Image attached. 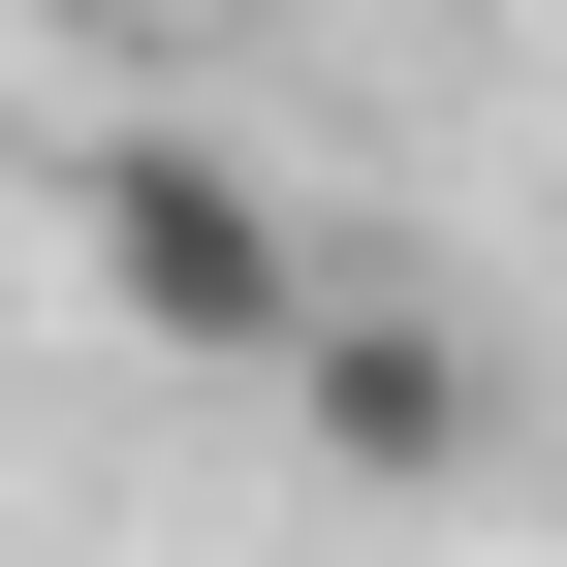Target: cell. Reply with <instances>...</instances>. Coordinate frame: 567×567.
Segmentation results:
<instances>
[{
  "label": "cell",
  "mask_w": 567,
  "mask_h": 567,
  "mask_svg": "<svg viewBox=\"0 0 567 567\" xmlns=\"http://www.w3.org/2000/svg\"><path fill=\"white\" fill-rule=\"evenodd\" d=\"M284 410H316V473H347V505H473V473H505V347H473L442 284H379V252L316 284Z\"/></svg>",
  "instance_id": "obj_2"
},
{
  "label": "cell",
  "mask_w": 567,
  "mask_h": 567,
  "mask_svg": "<svg viewBox=\"0 0 567 567\" xmlns=\"http://www.w3.org/2000/svg\"><path fill=\"white\" fill-rule=\"evenodd\" d=\"M63 252H95V316L189 347V379H284V347H316V284H347L221 126H63Z\"/></svg>",
  "instance_id": "obj_1"
}]
</instances>
